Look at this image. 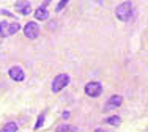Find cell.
I'll use <instances>...</instances> for the list:
<instances>
[{
    "label": "cell",
    "instance_id": "6da1fadb",
    "mask_svg": "<svg viewBox=\"0 0 148 132\" xmlns=\"http://www.w3.org/2000/svg\"><path fill=\"white\" fill-rule=\"evenodd\" d=\"M115 16H117V19L121 20V22L129 20L131 16H132V3L131 2L120 3V5L117 6V10H115Z\"/></svg>",
    "mask_w": 148,
    "mask_h": 132
},
{
    "label": "cell",
    "instance_id": "7a4b0ae2",
    "mask_svg": "<svg viewBox=\"0 0 148 132\" xmlns=\"http://www.w3.org/2000/svg\"><path fill=\"white\" fill-rule=\"evenodd\" d=\"M69 82H71V79H69V76L68 74H58V76H55V79L52 80V91L54 93H60L65 86H68L69 85Z\"/></svg>",
    "mask_w": 148,
    "mask_h": 132
},
{
    "label": "cell",
    "instance_id": "3957f363",
    "mask_svg": "<svg viewBox=\"0 0 148 132\" xmlns=\"http://www.w3.org/2000/svg\"><path fill=\"white\" fill-rule=\"evenodd\" d=\"M84 91H85V95L90 96V98H98V96H101V93H103V85H101L99 82H88L85 85V88H84Z\"/></svg>",
    "mask_w": 148,
    "mask_h": 132
},
{
    "label": "cell",
    "instance_id": "277c9868",
    "mask_svg": "<svg viewBox=\"0 0 148 132\" xmlns=\"http://www.w3.org/2000/svg\"><path fill=\"white\" fill-rule=\"evenodd\" d=\"M24 35L29 39H36L40 36V25L36 22H27L25 27H24Z\"/></svg>",
    "mask_w": 148,
    "mask_h": 132
},
{
    "label": "cell",
    "instance_id": "5b68a950",
    "mask_svg": "<svg viewBox=\"0 0 148 132\" xmlns=\"http://www.w3.org/2000/svg\"><path fill=\"white\" fill-rule=\"evenodd\" d=\"M8 74L14 82H24L25 80V72H24V69L21 68V66H13V68H10Z\"/></svg>",
    "mask_w": 148,
    "mask_h": 132
},
{
    "label": "cell",
    "instance_id": "8992f818",
    "mask_svg": "<svg viewBox=\"0 0 148 132\" xmlns=\"http://www.w3.org/2000/svg\"><path fill=\"white\" fill-rule=\"evenodd\" d=\"M123 104V98L120 95H114L110 96V98L107 99V102H106L104 105V110H114V109H118V107H121Z\"/></svg>",
    "mask_w": 148,
    "mask_h": 132
},
{
    "label": "cell",
    "instance_id": "52a82bcc",
    "mask_svg": "<svg viewBox=\"0 0 148 132\" xmlns=\"http://www.w3.org/2000/svg\"><path fill=\"white\" fill-rule=\"evenodd\" d=\"M47 3L49 2H44L43 6L35 10V19L36 20H46L49 17V11H47Z\"/></svg>",
    "mask_w": 148,
    "mask_h": 132
},
{
    "label": "cell",
    "instance_id": "ba28073f",
    "mask_svg": "<svg viewBox=\"0 0 148 132\" xmlns=\"http://www.w3.org/2000/svg\"><path fill=\"white\" fill-rule=\"evenodd\" d=\"M14 8H16L17 13H21V14H24V16H29L30 11H32L30 2H16L14 3Z\"/></svg>",
    "mask_w": 148,
    "mask_h": 132
},
{
    "label": "cell",
    "instance_id": "9c48e42d",
    "mask_svg": "<svg viewBox=\"0 0 148 132\" xmlns=\"http://www.w3.org/2000/svg\"><path fill=\"white\" fill-rule=\"evenodd\" d=\"M17 129H19V126H17L14 121H10V123H6L5 126L0 129V132H17Z\"/></svg>",
    "mask_w": 148,
    "mask_h": 132
},
{
    "label": "cell",
    "instance_id": "30bf717a",
    "mask_svg": "<svg viewBox=\"0 0 148 132\" xmlns=\"http://www.w3.org/2000/svg\"><path fill=\"white\" fill-rule=\"evenodd\" d=\"M8 27H10V22H6V20H2V22H0V36L2 38L8 36Z\"/></svg>",
    "mask_w": 148,
    "mask_h": 132
},
{
    "label": "cell",
    "instance_id": "8fae6325",
    "mask_svg": "<svg viewBox=\"0 0 148 132\" xmlns=\"http://www.w3.org/2000/svg\"><path fill=\"white\" fill-rule=\"evenodd\" d=\"M104 123H107V124H112V126H120L121 124V118L120 116H109V118H106L104 120Z\"/></svg>",
    "mask_w": 148,
    "mask_h": 132
},
{
    "label": "cell",
    "instance_id": "7c38bea8",
    "mask_svg": "<svg viewBox=\"0 0 148 132\" xmlns=\"http://www.w3.org/2000/svg\"><path fill=\"white\" fill-rule=\"evenodd\" d=\"M19 29H21V25L17 22H11V24H10V27H8V36L17 33V32H19Z\"/></svg>",
    "mask_w": 148,
    "mask_h": 132
},
{
    "label": "cell",
    "instance_id": "4fadbf2b",
    "mask_svg": "<svg viewBox=\"0 0 148 132\" xmlns=\"http://www.w3.org/2000/svg\"><path fill=\"white\" fill-rule=\"evenodd\" d=\"M76 129H74L73 126H69V124H62V126L57 127V132H74Z\"/></svg>",
    "mask_w": 148,
    "mask_h": 132
},
{
    "label": "cell",
    "instance_id": "5bb4252c",
    "mask_svg": "<svg viewBox=\"0 0 148 132\" xmlns=\"http://www.w3.org/2000/svg\"><path fill=\"white\" fill-rule=\"evenodd\" d=\"M44 118H46V115L44 113H41L40 116H38V120H36V124H35V129H41V127H43V124H44Z\"/></svg>",
    "mask_w": 148,
    "mask_h": 132
},
{
    "label": "cell",
    "instance_id": "9a60e30c",
    "mask_svg": "<svg viewBox=\"0 0 148 132\" xmlns=\"http://www.w3.org/2000/svg\"><path fill=\"white\" fill-rule=\"evenodd\" d=\"M66 3H68V0H62V2H58V6H57V10L60 11V10H63L66 6Z\"/></svg>",
    "mask_w": 148,
    "mask_h": 132
},
{
    "label": "cell",
    "instance_id": "2e32d148",
    "mask_svg": "<svg viewBox=\"0 0 148 132\" xmlns=\"http://www.w3.org/2000/svg\"><path fill=\"white\" fill-rule=\"evenodd\" d=\"M69 115H71V113H69L68 110H65V112H62V118H63V120H66V118H69Z\"/></svg>",
    "mask_w": 148,
    "mask_h": 132
},
{
    "label": "cell",
    "instance_id": "e0dca14e",
    "mask_svg": "<svg viewBox=\"0 0 148 132\" xmlns=\"http://www.w3.org/2000/svg\"><path fill=\"white\" fill-rule=\"evenodd\" d=\"M95 132H107V131H104V129H101V127H98V129L95 131Z\"/></svg>",
    "mask_w": 148,
    "mask_h": 132
}]
</instances>
